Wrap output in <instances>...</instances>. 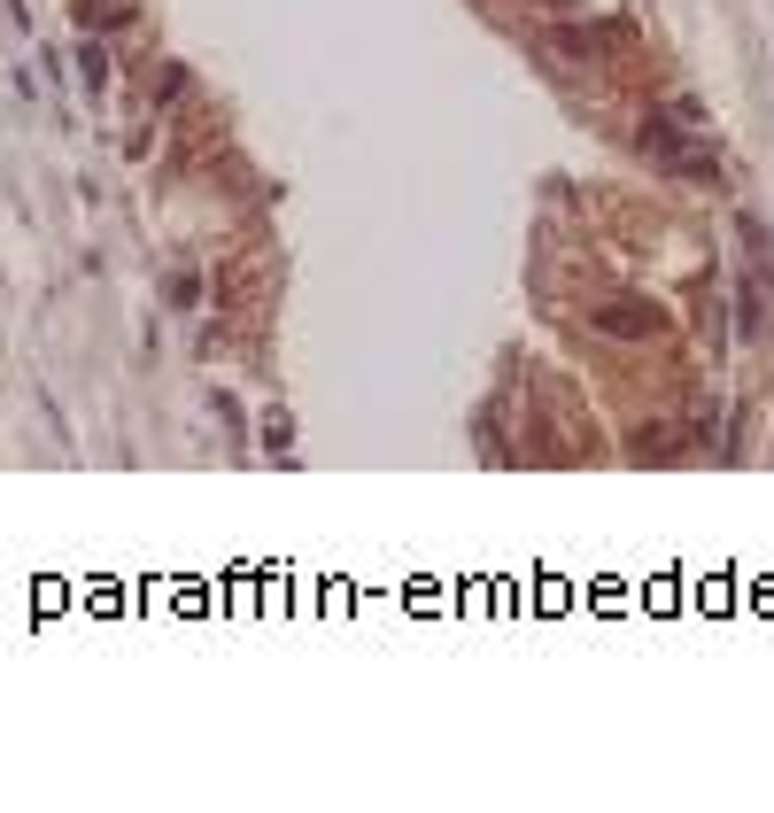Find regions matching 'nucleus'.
Here are the masks:
<instances>
[{
	"mask_svg": "<svg viewBox=\"0 0 774 813\" xmlns=\"http://www.w3.org/2000/svg\"><path fill=\"white\" fill-rule=\"evenodd\" d=\"M635 148H643L650 163H666L674 178H721V156H713V140H697V125H689L674 101L643 109V133H635Z\"/></svg>",
	"mask_w": 774,
	"mask_h": 813,
	"instance_id": "nucleus-1",
	"label": "nucleus"
},
{
	"mask_svg": "<svg viewBox=\"0 0 774 813\" xmlns=\"http://www.w3.org/2000/svg\"><path fill=\"white\" fill-rule=\"evenodd\" d=\"M767 295L774 287L744 264V272H736V341H767Z\"/></svg>",
	"mask_w": 774,
	"mask_h": 813,
	"instance_id": "nucleus-3",
	"label": "nucleus"
},
{
	"mask_svg": "<svg viewBox=\"0 0 774 813\" xmlns=\"http://www.w3.org/2000/svg\"><path fill=\"white\" fill-rule=\"evenodd\" d=\"M217 419H225V427H233V442L248 450V419H241V403H233V395H217Z\"/></svg>",
	"mask_w": 774,
	"mask_h": 813,
	"instance_id": "nucleus-9",
	"label": "nucleus"
},
{
	"mask_svg": "<svg viewBox=\"0 0 774 813\" xmlns=\"http://www.w3.org/2000/svg\"><path fill=\"white\" fill-rule=\"evenodd\" d=\"M736 241H744V256H752V272L774 287V233H767V217L760 209H736Z\"/></svg>",
	"mask_w": 774,
	"mask_h": 813,
	"instance_id": "nucleus-4",
	"label": "nucleus"
},
{
	"mask_svg": "<svg viewBox=\"0 0 774 813\" xmlns=\"http://www.w3.org/2000/svg\"><path fill=\"white\" fill-rule=\"evenodd\" d=\"M287 450H295V419L272 403V411H264V458H272V466H295Z\"/></svg>",
	"mask_w": 774,
	"mask_h": 813,
	"instance_id": "nucleus-6",
	"label": "nucleus"
},
{
	"mask_svg": "<svg viewBox=\"0 0 774 813\" xmlns=\"http://www.w3.org/2000/svg\"><path fill=\"white\" fill-rule=\"evenodd\" d=\"M78 86H86V101H101V94H109V55H101V39H94V31L78 39Z\"/></svg>",
	"mask_w": 774,
	"mask_h": 813,
	"instance_id": "nucleus-5",
	"label": "nucleus"
},
{
	"mask_svg": "<svg viewBox=\"0 0 774 813\" xmlns=\"http://www.w3.org/2000/svg\"><path fill=\"white\" fill-rule=\"evenodd\" d=\"M170 303H178V311H194V303H202V280H194V272H178V280H170Z\"/></svg>",
	"mask_w": 774,
	"mask_h": 813,
	"instance_id": "nucleus-8",
	"label": "nucleus"
},
{
	"mask_svg": "<svg viewBox=\"0 0 774 813\" xmlns=\"http://www.w3.org/2000/svg\"><path fill=\"white\" fill-rule=\"evenodd\" d=\"M581 319H589V333H605V341H658L666 333V311L650 295H597Z\"/></svg>",
	"mask_w": 774,
	"mask_h": 813,
	"instance_id": "nucleus-2",
	"label": "nucleus"
},
{
	"mask_svg": "<svg viewBox=\"0 0 774 813\" xmlns=\"http://www.w3.org/2000/svg\"><path fill=\"white\" fill-rule=\"evenodd\" d=\"M635 466H674V427H643L635 434Z\"/></svg>",
	"mask_w": 774,
	"mask_h": 813,
	"instance_id": "nucleus-7",
	"label": "nucleus"
}]
</instances>
